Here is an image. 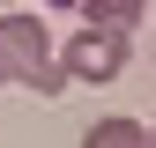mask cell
<instances>
[{
	"mask_svg": "<svg viewBox=\"0 0 156 148\" xmlns=\"http://www.w3.org/2000/svg\"><path fill=\"white\" fill-rule=\"evenodd\" d=\"M0 59H8V82H23V89H37V96H60V59H52V30L37 22V15H23V8H8L0 15Z\"/></svg>",
	"mask_w": 156,
	"mask_h": 148,
	"instance_id": "1",
	"label": "cell"
},
{
	"mask_svg": "<svg viewBox=\"0 0 156 148\" xmlns=\"http://www.w3.org/2000/svg\"><path fill=\"white\" fill-rule=\"evenodd\" d=\"M52 59H60V82L104 89V82H119V67H126V30L82 22V30H67L60 45H52Z\"/></svg>",
	"mask_w": 156,
	"mask_h": 148,
	"instance_id": "2",
	"label": "cell"
},
{
	"mask_svg": "<svg viewBox=\"0 0 156 148\" xmlns=\"http://www.w3.org/2000/svg\"><path fill=\"white\" fill-rule=\"evenodd\" d=\"M82 148H149V126L141 119H97L82 133Z\"/></svg>",
	"mask_w": 156,
	"mask_h": 148,
	"instance_id": "3",
	"label": "cell"
},
{
	"mask_svg": "<svg viewBox=\"0 0 156 148\" xmlns=\"http://www.w3.org/2000/svg\"><path fill=\"white\" fill-rule=\"evenodd\" d=\"M149 0H82V22H104V30H134Z\"/></svg>",
	"mask_w": 156,
	"mask_h": 148,
	"instance_id": "4",
	"label": "cell"
},
{
	"mask_svg": "<svg viewBox=\"0 0 156 148\" xmlns=\"http://www.w3.org/2000/svg\"><path fill=\"white\" fill-rule=\"evenodd\" d=\"M0 89H8V59H0Z\"/></svg>",
	"mask_w": 156,
	"mask_h": 148,
	"instance_id": "5",
	"label": "cell"
},
{
	"mask_svg": "<svg viewBox=\"0 0 156 148\" xmlns=\"http://www.w3.org/2000/svg\"><path fill=\"white\" fill-rule=\"evenodd\" d=\"M149 148H156V126H149Z\"/></svg>",
	"mask_w": 156,
	"mask_h": 148,
	"instance_id": "6",
	"label": "cell"
},
{
	"mask_svg": "<svg viewBox=\"0 0 156 148\" xmlns=\"http://www.w3.org/2000/svg\"><path fill=\"white\" fill-rule=\"evenodd\" d=\"M0 8H15V0H0Z\"/></svg>",
	"mask_w": 156,
	"mask_h": 148,
	"instance_id": "7",
	"label": "cell"
}]
</instances>
